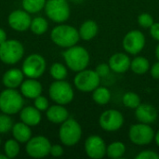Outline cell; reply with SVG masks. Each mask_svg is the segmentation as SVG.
I'll list each match as a JSON object with an SVG mask.
<instances>
[{"instance_id": "obj_28", "label": "cell", "mask_w": 159, "mask_h": 159, "mask_svg": "<svg viewBox=\"0 0 159 159\" xmlns=\"http://www.w3.org/2000/svg\"><path fill=\"white\" fill-rule=\"evenodd\" d=\"M122 102L125 107L132 110H135L142 103L140 96L133 91L126 92L122 97Z\"/></svg>"}, {"instance_id": "obj_17", "label": "cell", "mask_w": 159, "mask_h": 159, "mask_svg": "<svg viewBox=\"0 0 159 159\" xmlns=\"http://www.w3.org/2000/svg\"><path fill=\"white\" fill-rule=\"evenodd\" d=\"M130 62L131 60L129 56L123 52H116L113 54L108 61L111 71L116 74H124L128 72L130 69Z\"/></svg>"}, {"instance_id": "obj_7", "label": "cell", "mask_w": 159, "mask_h": 159, "mask_svg": "<svg viewBox=\"0 0 159 159\" xmlns=\"http://www.w3.org/2000/svg\"><path fill=\"white\" fill-rule=\"evenodd\" d=\"M45 12L49 20L57 23L66 21L71 14L67 0H48L45 6Z\"/></svg>"}, {"instance_id": "obj_1", "label": "cell", "mask_w": 159, "mask_h": 159, "mask_svg": "<svg viewBox=\"0 0 159 159\" xmlns=\"http://www.w3.org/2000/svg\"><path fill=\"white\" fill-rule=\"evenodd\" d=\"M62 57L67 67L75 73L87 69L90 61L89 51L85 48L77 45L66 48L62 53Z\"/></svg>"}, {"instance_id": "obj_18", "label": "cell", "mask_w": 159, "mask_h": 159, "mask_svg": "<svg viewBox=\"0 0 159 159\" xmlns=\"http://www.w3.org/2000/svg\"><path fill=\"white\" fill-rule=\"evenodd\" d=\"M43 90L41 83L35 78H28L20 85V93L28 99H35L41 95Z\"/></svg>"}, {"instance_id": "obj_20", "label": "cell", "mask_w": 159, "mask_h": 159, "mask_svg": "<svg viewBox=\"0 0 159 159\" xmlns=\"http://www.w3.org/2000/svg\"><path fill=\"white\" fill-rule=\"evenodd\" d=\"M46 116L49 122L53 124H61L69 118V112L64 105L57 103L48 108Z\"/></svg>"}, {"instance_id": "obj_19", "label": "cell", "mask_w": 159, "mask_h": 159, "mask_svg": "<svg viewBox=\"0 0 159 159\" xmlns=\"http://www.w3.org/2000/svg\"><path fill=\"white\" fill-rule=\"evenodd\" d=\"M24 74L18 68H12L7 71L2 77V83L7 89H17L23 82Z\"/></svg>"}, {"instance_id": "obj_39", "label": "cell", "mask_w": 159, "mask_h": 159, "mask_svg": "<svg viewBox=\"0 0 159 159\" xmlns=\"http://www.w3.org/2000/svg\"><path fill=\"white\" fill-rule=\"evenodd\" d=\"M152 77L154 79H159V61H157V62H155L151 67H150V70H149Z\"/></svg>"}, {"instance_id": "obj_6", "label": "cell", "mask_w": 159, "mask_h": 159, "mask_svg": "<svg viewBox=\"0 0 159 159\" xmlns=\"http://www.w3.org/2000/svg\"><path fill=\"white\" fill-rule=\"evenodd\" d=\"M48 94L54 102L61 105L69 104L75 97L73 87L65 80H55L49 86Z\"/></svg>"}, {"instance_id": "obj_9", "label": "cell", "mask_w": 159, "mask_h": 159, "mask_svg": "<svg viewBox=\"0 0 159 159\" xmlns=\"http://www.w3.org/2000/svg\"><path fill=\"white\" fill-rule=\"evenodd\" d=\"M101 77L95 70L84 69L77 72L74 78L75 87L81 92H92L100 86Z\"/></svg>"}, {"instance_id": "obj_29", "label": "cell", "mask_w": 159, "mask_h": 159, "mask_svg": "<svg viewBox=\"0 0 159 159\" xmlns=\"http://www.w3.org/2000/svg\"><path fill=\"white\" fill-rule=\"evenodd\" d=\"M49 74L51 77L55 80H65L68 75V70L64 64L61 62H55L51 65L49 69Z\"/></svg>"}, {"instance_id": "obj_23", "label": "cell", "mask_w": 159, "mask_h": 159, "mask_svg": "<svg viewBox=\"0 0 159 159\" xmlns=\"http://www.w3.org/2000/svg\"><path fill=\"white\" fill-rule=\"evenodd\" d=\"M98 31H99V26L97 22L92 20H88L84 21L80 25V28L78 30L80 39L85 41H89L93 39L97 35Z\"/></svg>"}, {"instance_id": "obj_36", "label": "cell", "mask_w": 159, "mask_h": 159, "mask_svg": "<svg viewBox=\"0 0 159 159\" xmlns=\"http://www.w3.org/2000/svg\"><path fill=\"white\" fill-rule=\"evenodd\" d=\"M95 71L99 75V76L101 78H102V77L107 76L110 74L111 69H110V66L108 63H100L99 65H97Z\"/></svg>"}, {"instance_id": "obj_41", "label": "cell", "mask_w": 159, "mask_h": 159, "mask_svg": "<svg viewBox=\"0 0 159 159\" xmlns=\"http://www.w3.org/2000/svg\"><path fill=\"white\" fill-rule=\"evenodd\" d=\"M157 143V145L159 147V130L155 134V140H154Z\"/></svg>"}, {"instance_id": "obj_30", "label": "cell", "mask_w": 159, "mask_h": 159, "mask_svg": "<svg viewBox=\"0 0 159 159\" xmlns=\"http://www.w3.org/2000/svg\"><path fill=\"white\" fill-rule=\"evenodd\" d=\"M47 0H22V7L28 13H37L45 8Z\"/></svg>"}, {"instance_id": "obj_42", "label": "cell", "mask_w": 159, "mask_h": 159, "mask_svg": "<svg viewBox=\"0 0 159 159\" xmlns=\"http://www.w3.org/2000/svg\"><path fill=\"white\" fill-rule=\"evenodd\" d=\"M156 57H157V61H159V42L157 46V48H156Z\"/></svg>"}, {"instance_id": "obj_4", "label": "cell", "mask_w": 159, "mask_h": 159, "mask_svg": "<svg viewBox=\"0 0 159 159\" xmlns=\"http://www.w3.org/2000/svg\"><path fill=\"white\" fill-rule=\"evenodd\" d=\"M82 137V128L74 118H68L61 124L59 129V138L61 143L68 147L75 146L79 143Z\"/></svg>"}, {"instance_id": "obj_5", "label": "cell", "mask_w": 159, "mask_h": 159, "mask_svg": "<svg viewBox=\"0 0 159 159\" xmlns=\"http://www.w3.org/2000/svg\"><path fill=\"white\" fill-rule=\"evenodd\" d=\"M24 48L22 44L15 39L6 40L0 45V61L6 64L18 63L23 57Z\"/></svg>"}, {"instance_id": "obj_32", "label": "cell", "mask_w": 159, "mask_h": 159, "mask_svg": "<svg viewBox=\"0 0 159 159\" xmlns=\"http://www.w3.org/2000/svg\"><path fill=\"white\" fill-rule=\"evenodd\" d=\"M13 121L9 115L7 114H0V134L7 133L12 129Z\"/></svg>"}, {"instance_id": "obj_16", "label": "cell", "mask_w": 159, "mask_h": 159, "mask_svg": "<svg viewBox=\"0 0 159 159\" xmlns=\"http://www.w3.org/2000/svg\"><path fill=\"white\" fill-rule=\"evenodd\" d=\"M136 119L144 124H153L158 117V112L157 108L150 103H141L135 109Z\"/></svg>"}, {"instance_id": "obj_34", "label": "cell", "mask_w": 159, "mask_h": 159, "mask_svg": "<svg viewBox=\"0 0 159 159\" xmlns=\"http://www.w3.org/2000/svg\"><path fill=\"white\" fill-rule=\"evenodd\" d=\"M34 105L36 109H38L40 112L42 111H47L48 108L49 107V102H48V100L44 97V96H41L39 95L38 97H36L34 101Z\"/></svg>"}, {"instance_id": "obj_2", "label": "cell", "mask_w": 159, "mask_h": 159, "mask_svg": "<svg viewBox=\"0 0 159 159\" xmlns=\"http://www.w3.org/2000/svg\"><path fill=\"white\" fill-rule=\"evenodd\" d=\"M50 38L55 45L64 48L77 45L80 40L78 30L69 24H60L54 27L50 33Z\"/></svg>"}, {"instance_id": "obj_27", "label": "cell", "mask_w": 159, "mask_h": 159, "mask_svg": "<svg viewBox=\"0 0 159 159\" xmlns=\"http://www.w3.org/2000/svg\"><path fill=\"white\" fill-rule=\"evenodd\" d=\"M30 29L34 34L42 35L44 34L48 29V23L47 20L43 17H36L34 18L31 21Z\"/></svg>"}, {"instance_id": "obj_37", "label": "cell", "mask_w": 159, "mask_h": 159, "mask_svg": "<svg viewBox=\"0 0 159 159\" xmlns=\"http://www.w3.org/2000/svg\"><path fill=\"white\" fill-rule=\"evenodd\" d=\"M63 153H64V150H63V148H62L61 145H60V144L51 145L49 155H51L52 157H61L63 155Z\"/></svg>"}, {"instance_id": "obj_11", "label": "cell", "mask_w": 159, "mask_h": 159, "mask_svg": "<svg viewBox=\"0 0 159 159\" xmlns=\"http://www.w3.org/2000/svg\"><path fill=\"white\" fill-rule=\"evenodd\" d=\"M125 122L122 113L116 109H108L102 113L99 118L100 127L107 132H115L119 130Z\"/></svg>"}, {"instance_id": "obj_35", "label": "cell", "mask_w": 159, "mask_h": 159, "mask_svg": "<svg viewBox=\"0 0 159 159\" xmlns=\"http://www.w3.org/2000/svg\"><path fill=\"white\" fill-rule=\"evenodd\" d=\"M136 159H159V154L153 150H143L140 152L136 157Z\"/></svg>"}, {"instance_id": "obj_12", "label": "cell", "mask_w": 159, "mask_h": 159, "mask_svg": "<svg viewBox=\"0 0 159 159\" xmlns=\"http://www.w3.org/2000/svg\"><path fill=\"white\" fill-rule=\"evenodd\" d=\"M145 36L140 30H131L126 34L122 40L125 51L129 55H138L145 47Z\"/></svg>"}, {"instance_id": "obj_13", "label": "cell", "mask_w": 159, "mask_h": 159, "mask_svg": "<svg viewBox=\"0 0 159 159\" xmlns=\"http://www.w3.org/2000/svg\"><path fill=\"white\" fill-rule=\"evenodd\" d=\"M51 148V143L48 138L44 136L32 137L25 146L26 153L29 157L33 158H43L49 155Z\"/></svg>"}, {"instance_id": "obj_38", "label": "cell", "mask_w": 159, "mask_h": 159, "mask_svg": "<svg viewBox=\"0 0 159 159\" xmlns=\"http://www.w3.org/2000/svg\"><path fill=\"white\" fill-rule=\"evenodd\" d=\"M150 34L156 41L159 42V22H154L150 27Z\"/></svg>"}, {"instance_id": "obj_26", "label": "cell", "mask_w": 159, "mask_h": 159, "mask_svg": "<svg viewBox=\"0 0 159 159\" xmlns=\"http://www.w3.org/2000/svg\"><path fill=\"white\" fill-rule=\"evenodd\" d=\"M126 145L124 143L116 141V142H113L110 144L107 145V149H106V156L109 158L117 159L122 157L125 153H126Z\"/></svg>"}, {"instance_id": "obj_14", "label": "cell", "mask_w": 159, "mask_h": 159, "mask_svg": "<svg viewBox=\"0 0 159 159\" xmlns=\"http://www.w3.org/2000/svg\"><path fill=\"white\" fill-rule=\"evenodd\" d=\"M85 152L89 158L102 159L106 156L107 145L99 135H90L85 142Z\"/></svg>"}, {"instance_id": "obj_3", "label": "cell", "mask_w": 159, "mask_h": 159, "mask_svg": "<svg viewBox=\"0 0 159 159\" xmlns=\"http://www.w3.org/2000/svg\"><path fill=\"white\" fill-rule=\"evenodd\" d=\"M24 101L21 93L15 89H6L0 93V111L7 115H15L23 108Z\"/></svg>"}, {"instance_id": "obj_8", "label": "cell", "mask_w": 159, "mask_h": 159, "mask_svg": "<svg viewBox=\"0 0 159 159\" xmlns=\"http://www.w3.org/2000/svg\"><path fill=\"white\" fill-rule=\"evenodd\" d=\"M155 131L149 124L137 123L132 125L129 130V138L132 143L138 146L150 144L155 140Z\"/></svg>"}, {"instance_id": "obj_44", "label": "cell", "mask_w": 159, "mask_h": 159, "mask_svg": "<svg viewBox=\"0 0 159 159\" xmlns=\"http://www.w3.org/2000/svg\"><path fill=\"white\" fill-rule=\"evenodd\" d=\"M0 144H1V140H0Z\"/></svg>"}, {"instance_id": "obj_25", "label": "cell", "mask_w": 159, "mask_h": 159, "mask_svg": "<svg viewBox=\"0 0 159 159\" xmlns=\"http://www.w3.org/2000/svg\"><path fill=\"white\" fill-rule=\"evenodd\" d=\"M111 91L106 87L99 86L92 91V100L99 105H105L111 101Z\"/></svg>"}, {"instance_id": "obj_31", "label": "cell", "mask_w": 159, "mask_h": 159, "mask_svg": "<svg viewBox=\"0 0 159 159\" xmlns=\"http://www.w3.org/2000/svg\"><path fill=\"white\" fill-rule=\"evenodd\" d=\"M20 144L19 142L14 140H8L4 144V153L7 157V158H14L20 154Z\"/></svg>"}, {"instance_id": "obj_15", "label": "cell", "mask_w": 159, "mask_h": 159, "mask_svg": "<svg viewBox=\"0 0 159 159\" xmlns=\"http://www.w3.org/2000/svg\"><path fill=\"white\" fill-rule=\"evenodd\" d=\"M31 16L30 13L25 11L24 9H16L12 11L7 18L8 25L15 31L24 32L30 29L31 26Z\"/></svg>"}, {"instance_id": "obj_33", "label": "cell", "mask_w": 159, "mask_h": 159, "mask_svg": "<svg viewBox=\"0 0 159 159\" xmlns=\"http://www.w3.org/2000/svg\"><path fill=\"white\" fill-rule=\"evenodd\" d=\"M155 20L151 14L149 13H142L138 16V23L142 28L150 29V27L154 24Z\"/></svg>"}, {"instance_id": "obj_21", "label": "cell", "mask_w": 159, "mask_h": 159, "mask_svg": "<svg viewBox=\"0 0 159 159\" xmlns=\"http://www.w3.org/2000/svg\"><path fill=\"white\" fill-rule=\"evenodd\" d=\"M20 118L23 123L27 124L28 126L34 127L41 122L42 116L40 111L34 106H26L20 110Z\"/></svg>"}, {"instance_id": "obj_24", "label": "cell", "mask_w": 159, "mask_h": 159, "mask_svg": "<svg viewBox=\"0 0 159 159\" xmlns=\"http://www.w3.org/2000/svg\"><path fill=\"white\" fill-rule=\"evenodd\" d=\"M150 61L143 56H136L130 62V70L136 75H144L150 70Z\"/></svg>"}, {"instance_id": "obj_40", "label": "cell", "mask_w": 159, "mask_h": 159, "mask_svg": "<svg viewBox=\"0 0 159 159\" xmlns=\"http://www.w3.org/2000/svg\"><path fill=\"white\" fill-rule=\"evenodd\" d=\"M7 40V34L4 29L0 28V45L3 44Z\"/></svg>"}, {"instance_id": "obj_22", "label": "cell", "mask_w": 159, "mask_h": 159, "mask_svg": "<svg viewBox=\"0 0 159 159\" xmlns=\"http://www.w3.org/2000/svg\"><path fill=\"white\" fill-rule=\"evenodd\" d=\"M11 131L14 139L21 143H26L32 138V130L30 126L23 123L22 121L14 124Z\"/></svg>"}, {"instance_id": "obj_10", "label": "cell", "mask_w": 159, "mask_h": 159, "mask_svg": "<svg viewBox=\"0 0 159 159\" xmlns=\"http://www.w3.org/2000/svg\"><path fill=\"white\" fill-rule=\"evenodd\" d=\"M47 68V62L44 57L37 53L29 55L23 61L21 71L28 78H39L41 77Z\"/></svg>"}, {"instance_id": "obj_43", "label": "cell", "mask_w": 159, "mask_h": 159, "mask_svg": "<svg viewBox=\"0 0 159 159\" xmlns=\"http://www.w3.org/2000/svg\"><path fill=\"white\" fill-rule=\"evenodd\" d=\"M0 159H7V157L6 155H0Z\"/></svg>"}]
</instances>
